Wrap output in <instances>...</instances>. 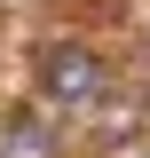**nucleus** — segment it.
<instances>
[{
	"instance_id": "obj_1",
	"label": "nucleus",
	"mask_w": 150,
	"mask_h": 158,
	"mask_svg": "<svg viewBox=\"0 0 150 158\" xmlns=\"http://www.w3.org/2000/svg\"><path fill=\"white\" fill-rule=\"evenodd\" d=\"M40 95L56 103V111H95V103L111 95V63L95 56V48H48V63H40Z\"/></svg>"
},
{
	"instance_id": "obj_3",
	"label": "nucleus",
	"mask_w": 150,
	"mask_h": 158,
	"mask_svg": "<svg viewBox=\"0 0 150 158\" xmlns=\"http://www.w3.org/2000/svg\"><path fill=\"white\" fill-rule=\"evenodd\" d=\"M119 158H150V142H127V150H119Z\"/></svg>"
},
{
	"instance_id": "obj_2",
	"label": "nucleus",
	"mask_w": 150,
	"mask_h": 158,
	"mask_svg": "<svg viewBox=\"0 0 150 158\" xmlns=\"http://www.w3.org/2000/svg\"><path fill=\"white\" fill-rule=\"evenodd\" d=\"M0 158H63L56 118H48V111H8V118H0Z\"/></svg>"
}]
</instances>
